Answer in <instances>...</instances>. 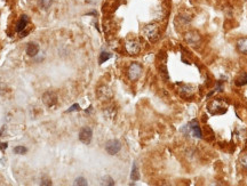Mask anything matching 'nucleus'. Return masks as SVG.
Returning a JSON list of instances; mask_svg holds the SVG:
<instances>
[{
	"label": "nucleus",
	"instance_id": "nucleus-13",
	"mask_svg": "<svg viewBox=\"0 0 247 186\" xmlns=\"http://www.w3.org/2000/svg\"><path fill=\"white\" fill-rule=\"evenodd\" d=\"M131 179L134 181L140 179V172H138V168H137L136 162H134V163H133L132 172H131Z\"/></svg>",
	"mask_w": 247,
	"mask_h": 186
},
{
	"label": "nucleus",
	"instance_id": "nucleus-7",
	"mask_svg": "<svg viewBox=\"0 0 247 186\" xmlns=\"http://www.w3.org/2000/svg\"><path fill=\"white\" fill-rule=\"evenodd\" d=\"M126 47V50L128 54L131 55H136L140 53L141 50V46H140V42L136 41V40H128L125 45Z\"/></svg>",
	"mask_w": 247,
	"mask_h": 186
},
{
	"label": "nucleus",
	"instance_id": "nucleus-12",
	"mask_svg": "<svg viewBox=\"0 0 247 186\" xmlns=\"http://www.w3.org/2000/svg\"><path fill=\"white\" fill-rule=\"evenodd\" d=\"M237 48L242 54L247 55V38H242L237 42Z\"/></svg>",
	"mask_w": 247,
	"mask_h": 186
},
{
	"label": "nucleus",
	"instance_id": "nucleus-8",
	"mask_svg": "<svg viewBox=\"0 0 247 186\" xmlns=\"http://www.w3.org/2000/svg\"><path fill=\"white\" fill-rule=\"evenodd\" d=\"M185 39H187V42L190 45V46H198V45L200 44V36H199L197 32L187 33Z\"/></svg>",
	"mask_w": 247,
	"mask_h": 186
},
{
	"label": "nucleus",
	"instance_id": "nucleus-24",
	"mask_svg": "<svg viewBox=\"0 0 247 186\" xmlns=\"http://www.w3.org/2000/svg\"><path fill=\"white\" fill-rule=\"evenodd\" d=\"M7 146H8V144H7V143H1V144H0V150H1V151H4L5 148H7Z\"/></svg>",
	"mask_w": 247,
	"mask_h": 186
},
{
	"label": "nucleus",
	"instance_id": "nucleus-11",
	"mask_svg": "<svg viewBox=\"0 0 247 186\" xmlns=\"http://www.w3.org/2000/svg\"><path fill=\"white\" fill-rule=\"evenodd\" d=\"M220 109H224L222 104L217 102V101H213L211 104L208 105V111L212 114H215V110H219V113H224V111H221Z\"/></svg>",
	"mask_w": 247,
	"mask_h": 186
},
{
	"label": "nucleus",
	"instance_id": "nucleus-9",
	"mask_svg": "<svg viewBox=\"0 0 247 186\" xmlns=\"http://www.w3.org/2000/svg\"><path fill=\"white\" fill-rule=\"evenodd\" d=\"M39 53V45L36 42H29L27 46V54L30 57H33Z\"/></svg>",
	"mask_w": 247,
	"mask_h": 186
},
{
	"label": "nucleus",
	"instance_id": "nucleus-20",
	"mask_svg": "<svg viewBox=\"0 0 247 186\" xmlns=\"http://www.w3.org/2000/svg\"><path fill=\"white\" fill-rule=\"evenodd\" d=\"M74 185L76 186H86L87 185V181L84 177H78L77 179L74 181Z\"/></svg>",
	"mask_w": 247,
	"mask_h": 186
},
{
	"label": "nucleus",
	"instance_id": "nucleus-14",
	"mask_svg": "<svg viewBox=\"0 0 247 186\" xmlns=\"http://www.w3.org/2000/svg\"><path fill=\"white\" fill-rule=\"evenodd\" d=\"M52 4H53V0H38L39 7H40L41 9H45V11L49 9Z\"/></svg>",
	"mask_w": 247,
	"mask_h": 186
},
{
	"label": "nucleus",
	"instance_id": "nucleus-10",
	"mask_svg": "<svg viewBox=\"0 0 247 186\" xmlns=\"http://www.w3.org/2000/svg\"><path fill=\"white\" fill-rule=\"evenodd\" d=\"M27 23H29V17H27V15H22L21 18H20V21L17 22V25H16L17 32H22L23 30L25 29V26L27 25Z\"/></svg>",
	"mask_w": 247,
	"mask_h": 186
},
{
	"label": "nucleus",
	"instance_id": "nucleus-6",
	"mask_svg": "<svg viewBox=\"0 0 247 186\" xmlns=\"http://www.w3.org/2000/svg\"><path fill=\"white\" fill-rule=\"evenodd\" d=\"M185 130L189 134H191L192 136L197 137V138H201V130H200V127L198 125L197 120H193L190 123H188L185 126Z\"/></svg>",
	"mask_w": 247,
	"mask_h": 186
},
{
	"label": "nucleus",
	"instance_id": "nucleus-1",
	"mask_svg": "<svg viewBox=\"0 0 247 186\" xmlns=\"http://www.w3.org/2000/svg\"><path fill=\"white\" fill-rule=\"evenodd\" d=\"M143 33L150 41H156L158 39V26L156 24H149L143 29Z\"/></svg>",
	"mask_w": 247,
	"mask_h": 186
},
{
	"label": "nucleus",
	"instance_id": "nucleus-19",
	"mask_svg": "<svg viewBox=\"0 0 247 186\" xmlns=\"http://www.w3.org/2000/svg\"><path fill=\"white\" fill-rule=\"evenodd\" d=\"M102 185L112 186V185H115V181H113V179H112L110 176H105V177H103V179H102Z\"/></svg>",
	"mask_w": 247,
	"mask_h": 186
},
{
	"label": "nucleus",
	"instance_id": "nucleus-23",
	"mask_svg": "<svg viewBox=\"0 0 247 186\" xmlns=\"http://www.w3.org/2000/svg\"><path fill=\"white\" fill-rule=\"evenodd\" d=\"M41 185H48V186H50V185H52V181H50L49 179H43V181H41Z\"/></svg>",
	"mask_w": 247,
	"mask_h": 186
},
{
	"label": "nucleus",
	"instance_id": "nucleus-3",
	"mask_svg": "<svg viewBox=\"0 0 247 186\" xmlns=\"http://www.w3.org/2000/svg\"><path fill=\"white\" fill-rule=\"evenodd\" d=\"M141 74H142V66L138 63H133L128 69V78L132 81H135L141 77Z\"/></svg>",
	"mask_w": 247,
	"mask_h": 186
},
{
	"label": "nucleus",
	"instance_id": "nucleus-2",
	"mask_svg": "<svg viewBox=\"0 0 247 186\" xmlns=\"http://www.w3.org/2000/svg\"><path fill=\"white\" fill-rule=\"evenodd\" d=\"M121 148V143L117 139H111L109 142H106L105 144V151L110 154V155H116L120 151Z\"/></svg>",
	"mask_w": 247,
	"mask_h": 186
},
{
	"label": "nucleus",
	"instance_id": "nucleus-5",
	"mask_svg": "<svg viewBox=\"0 0 247 186\" xmlns=\"http://www.w3.org/2000/svg\"><path fill=\"white\" fill-rule=\"evenodd\" d=\"M43 103H44L47 107H53L56 105L57 103V96L56 94L53 93V91H46V93L43 95Z\"/></svg>",
	"mask_w": 247,
	"mask_h": 186
},
{
	"label": "nucleus",
	"instance_id": "nucleus-16",
	"mask_svg": "<svg viewBox=\"0 0 247 186\" xmlns=\"http://www.w3.org/2000/svg\"><path fill=\"white\" fill-rule=\"evenodd\" d=\"M112 57V54H110V53H106V51H102L101 54H100V64H103L104 62H106L108 60H110Z\"/></svg>",
	"mask_w": 247,
	"mask_h": 186
},
{
	"label": "nucleus",
	"instance_id": "nucleus-17",
	"mask_svg": "<svg viewBox=\"0 0 247 186\" xmlns=\"http://www.w3.org/2000/svg\"><path fill=\"white\" fill-rule=\"evenodd\" d=\"M193 89H195V87H192L190 85H184L183 88H181L180 90H181L182 93H184V95H191V94H193V91H195Z\"/></svg>",
	"mask_w": 247,
	"mask_h": 186
},
{
	"label": "nucleus",
	"instance_id": "nucleus-18",
	"mask_svg": "<svg viewBox=\"0 0 247 186\" xmlns=\"http://www.w3.org/2000/svg\"><path fill=\"white\" fill-rule=\"evenodd\" d=\"M14 152L16 154H20V155H22V154H25L27 153V147L25 146H22V145H18V146H16V147H14V150H13Z\"/></svg>",
	"mask_w": 247,
	"mask_h": 186
},
{
	"label": "nucleus",
	"instance_id": "nucleus-4",
	"mask_svg": "<svg viewBox=\"0 0 247 186\" xmlns=\"http://www.w3.org/2000/svg\"><path fill=\"white\" fill-rule=\"evenodd\" d=\"M92 137H93V130L89 127H84L80 130V132H79V139L85 145H89L90 144Z\"/></svg>",
	"mask_w": 247,
	"mask_h": 186
},
{
	"label": "nucleus",
	"instance_id": "nucleus-15",
	"mask_svg": "<svg viewBox=\"0 0 247 186\" xmlns=\"http://www.w3.org/2000/svg\"><path fill=\"white\" fill-rule=\"evenodd\" d=\"M236 85L237 86H239V87L247 85V73H242V74H240L239 77L237 78Z\"/></svg>",
	"mask_w": 247,
	"mask_h": 186
},
{
	"label": "nucleus",
	"instance_id": "nucleus-21",
	"mask_svg": "<svg viewBox=\"0 0 247 186\" xmlns=\"http://www.w3.org/2000/svg\"><path fill=\"white\" fill-rule=\"evenodd\" d=\"M239 161H240V164H242L244 168H247V153L244 154Z\"/></svg>",
	"mask_w": 247,
	"mask_h": 186
},
{
	"label": "nucleus",
	"instance_id": "nucleus-22",
	"mask_svg": "<svg viewBox=\"0 0 247 186\" xmlns=\"http://www.w3.org/2000/svg\"><path fill=\"white\" fill-rule=\"evenodd\" d=\"M73 111H80V106H79V104H73L70 107L69 110H66V113H70V112H73Z\"/></svg>",
	"mask_w": 247,
	"mask_h": 186
}]
</instances>
